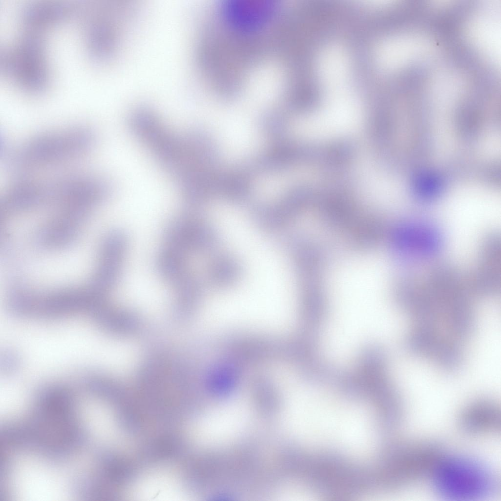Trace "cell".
Instances as JSON below:
<instances>
[{"label": "cell", "instance_id": "6da1fadb", "mask_svg": "<svg viewBox=\"0 0 501 501\" xmlns=\"http://www.w3.org/2000/svg\"><path fill=\"white\" fill-rule=\"evenodd\" d=\"M89 129L69 126L36 135L18 146L4 149V161L12 171L23 174L68 163L85 155L93 146Z\"/></svg>", "mask_w": 501, "mask_h": 501}, {"label": "cell", "instance_id": "7a4b0ae2", "mask_svg": "<svg viewBox=\"0 0 501 501\" xmlns=\"http://www.w3.org/2000/svg\"><path fill=\"white\" fill-rule=\"evenodd\" d=\"M431 476L435 490L448 500H486L499 489L497 477L491 470L465 456L444 455Z\"/></svg>", "mask_w": 501, "mask_h": 501}, {"label": "cell", "instance_id": "3957f363", "mask_svg": "<svg viewBox=\"0 0 501 501\" xmlns=\"http://www.w3.org/2000/svg\"><path fill=\"white\" fill-rule=\"evenodd\" d=\"M443 455L441 447L432 441L407 440L394 445L385 460V484L396 490L415 484L431 476Z\"/></svg>", "mask_w": 501, "mask_h": 501}, {"label": "cell", "instance_id": "277c9868", "mask_svg": "<svg viewBox=\"0 0 501 501\" xmlns=\"http://www.w3.org/2000/svg\"><path fill=\"white\" fill-rule=\"evenodd\" d=\"M399 233V245L409 260L426 259L436 254L440 250L442 239L433 225L421 220L409 221L402 226Z\"/></svg>", "mask_w": 501, "mask_h": 501}, {"label": "cell", "instance_id": "5b68a950", "mask_svg": "<svg viewBox=\"0 0 501 501\" xmlns=\"http://www.w3.org/2000/svg\"><path fill=\"white\" fill-rule=\"evenodd\" d=\"M459 426L466 433L489 435L501 430V413L499 405L489 399H478L467 405L458 417Z\"/></svg>", "mask_w": 501, "mask_h": 501}, {"label": "cell", "instance_id": "8992f818", "mask_svg": "<svg viewBox=\"0 0 501 501\" xmlns=\"http://www.w3.org/2000/svg\"><path fill=\"white\" fill-rule=\"evenodd\" d=\"M239 269L237 264L230 258L217 261L212 267L211 277L216 284H228L237 278Z\"/></svg>", "mask_w": 501, "mask_h": 501}, {"label": "cell", "instance_id": "52a82bcc", "mask_svg": "<svg viewBox=\"0 0 501 501\" xmlns=\"http://www.w3.org/2000/svg\"><path fill=\"white\" fill-rule=\"evenodd\" d=\"M442 333H443V332H442ZM444 338H445V337H444ZM446 341H447V340H446ZM451 345H452V344H451ZM453 346H454V345H453Z\"/></svg>", "mask_w": 501, "mask_h": 501}]
</instances>
